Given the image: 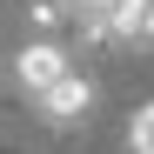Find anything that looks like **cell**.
Here are the masks:
<instances>
[{"instance_id": "cell-1", "label": "cell", "mask_w": 154, "mask_h": 154, "mask_svg": "<svg viewBox=\"0 0 154 154\" xmlns=\"http://www.w3.org/2000/svg\"><path fill=\"white\" fill-rule=\"evenodd\" d=\"M67 74H74V60H67V47H60V40H27V47L14 54V81L27 87L34 100L54 87V81H67Z\"/></svg>"}, {"instance_id": "cell-2", "label": "cell", "mask_w": 154, "mask_h": 154, "mask_svg": "<svg viewBox=\"0 0 154 154\" xmlns=\"http://www.w3.org/2000/svg\"><path fill=\"white\" fill-rule=\"evenodd\" d=\"M34 107H40L47 127H81V121L94 114V81H87V74H67V81H54Z\"/></svg>"}, {"instance_id": "cell-3", "label": "cell", "mask_w": 154, "mask_h": 154, "mask_svg": "<svg viewBox=\"0 0 154 154\" xmlns=\"http://www.w3.org/2000/svg\"><path fill=\"white\" fill-rule=\"evenodd\" d=\"M127 147H134V154H154V107H141L134 121H127Z\"/></svg>"}]
</instances>
